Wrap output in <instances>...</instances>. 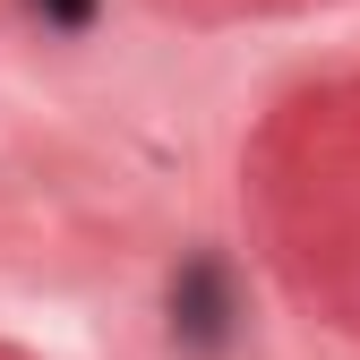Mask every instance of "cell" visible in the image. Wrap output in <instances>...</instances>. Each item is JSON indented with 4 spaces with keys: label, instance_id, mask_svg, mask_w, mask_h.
I'll use <instances>...</instances> for the list:
<instances>
[{
    "label": "cell",
    "instance_id": "obj_1",
    "mask_svg": "<svg viewBox=\"0 0 360 360\" xmlns=\"http://www.w3.org/2000/svg\"><path fill=\"white\" fill-rule=\"evenodd\" d=\"M43 9V26H60V34H86L95 26V0H34Z\"/></svg>",
    "mask_w": 360,
    "mask_h": 360
}]
</instances>
